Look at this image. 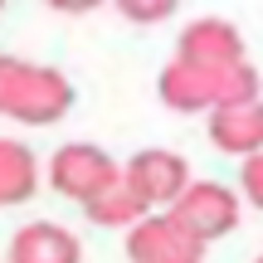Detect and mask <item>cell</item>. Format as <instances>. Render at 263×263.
<instances>
[{
	"mask_svg": "<svg viewBox=\"0 0 263 263\" xmlns=\"http://www.w3.org/2000/svg\"><path fill=\"white\" fill-rule=\"evenodd\" d=\"M171 215L210 249L215 239H224V234L239 229V195L229 185H219V180H190V185L180 190V200L171 205Z\"/></svg>",
	"mask_w": 263,
	"mask_h": 263,
	"instance_id": "obj_4",
	"label": "cell"
},
{
	"mask_svg": "<svg viewBox=\"0 0 263 263\" xmlns=\"http://www.w3.org/2000/svg\"><path fill=\"white\" fill-rule=\"evenodd\" d=\"M83 215L93 219L98 229H132L141 215H151V210L141 205V195L127 185V180H117V185H107L103 195H93V200H88V205H83Z\"/></svg>",
	"mask_w": 263,
	"mask_h": 263,
	"instance_id": "obj_9",
	"label": "cell"
},
{
	"mask_svg": "<svg viewBox=\"0 0 263 263\" xmlns=\"http://www.w3.org/2000/svg\"><path fill=\"white\" fill-rule=\"evenodd\" d=\"M5 263H83V244L73 229L54 224V219H34V224L15 229Z\"/></svg>",
	"mask_w": 263,
	"mask_h": 263,
	"instance_id": "obj_7",
	"label": "cell"
},
{
	"mask_svg": "<svg viewBox=\"0 0 263 263\" xmlns=\"http://www.w3.org/2000/svg\"><path fill=\"white\" fill-rule=\"evenodd\" d=\"M44 176H49V185H54L64 200L88 205L93 195H103L107 185L122 180V161H112L103 146H93V141H68V146H59L54 156H49Z\"/></svg>",
	"mask_w": 263,
	"mask_h": 263,
	"instance_id": "obj_3",
	"label": "cell"
},
{
	"mask_svg": "<svg viewBox=\"0 0 263 263\" xmlns=\"http://www.w3.org/2000/svg\"><path fill=\"white\" fill-rule=\"evenodd\" d=\"M210 141L224 156H258L263 151V98H239V103L210 107Z\"/></svg>",
	"mask_w": 263,
	"mask_h": 263,
	"instance_id": "obj_6",
	"label": "cell"
},
{
	"mask_svg": "<svg viewBox=\"0 0 263 263\" xmlns=\"http://www.w3.org/2000/svg\"><path fill=\"white\" fill-rule=\"evenodd\" d=\"M156 93L171 112H210V107L258 98V68L229 20H190L176 39V59L161 68Z\"/></svg>",
	"mask_w": 263,
	"mask_h": 263,
	"instance_id": "obj_1",
	"label": "cell"
},
{
	"mask_svg": "<svg viewBox=\"0 0 263 263\" xmlns=\"http://www.w3.org/2000/svg\"><path fill=\"white\" fill-rule=\"evenodd\" d=\"M258 263H263V254H258Z\"/></svg>",
	"mask_w": 263,
	"mask_h": 263,
	"instance_id": "obj_14",
	"label": "cell"
},
{
	"mask_svg": "<svg viewBox=\"0 0 263 263\" xmlns=\"http://www.w3.org/2000/svg\"><path fill=\"white\" fill-rule=\"evenodd\" d=\"M49 10H59V15H88V10L107 5V0H44Z\"/></svg>",
	"mask_w": 263,
	"mask_h": 263,
	"instance_id": "obj_12",
	"label": "cell"
},
{
	"mask_svg": "<svg viewBox=\"0 0 263 263\" xmlns=\"http://www.w3.org/2000/svg\"><path fill=\"white\" fill-rule=\"evenodd\" d=\"M122 180L141 195L146 210H171L180 200V190L190 185V161L180 151H166V146H146L137 151L132 161H122Z\"/></svg>",
	"mask_w": 263,
	"mask_h": 263,
	"instance_id": "obj_5",
	"label": "cell"
},
{
	"mask_svg": "<svg viewBox=\"0 0 263 263\" xmlns=\"http://www.w3.org/2000/svg\"><path fill=\"white\" fill-rule=\"evenodd\" d=\"M39 190V161L25 141L0 137V210L25 205L29 195Z\"/></svg>",
	"mask_w": 263,
	"mask_h": 263,
	"instance_id": "obj_8",
	"label": "cell"
},
{
	"mask_svg": "<svg viewBox=\"0 0 263 263\" xmlns=\"http://www.w3.org/2000/svg\"><path fill=\"white\" fill-rule=\"evenodd\" d=\"M73 83L54 64H29V59L0 54V117L25 127H54L73 107Z\"/></svg>",
	"mask_w": 263,
	"mask_h": 263,
	"instance_id": "obj_2",
	"label": "cell"
},
{
	"mask_svg": "<svg viewBox=\"0 0 263 263\" xmlns=\"http://www.w3.org/2000/svg\"><path fill=\"white\" fill-rule=\"evenodd\" d=\"M0 10H5V0H0Z\"/></svg>",
	"mask_w": 263,
	"mask_h": 263,
	"instance_id": "obj_13",
	"label": "cell"
},
{
	"mask_svg": "<svg viewBox=\"0 0 263 263\" xmlns=\"http://www.w3.org/2000/svg\"><path fill=\"white\" fill-rule=\"evenodd\" d=\"M239 190H244V200L254 210H263V151L258 156H244V166H239Z\"/></svg>",
	"mask_w": 263,
	"mask_h": 263,
	"instance_id": "obj_11",
	"label": "cell"
},
{
	"mask_svg": "<svg viewBox=\"0 0 263 263\" xmlns=\"http://www.w3.org/2000/svg\"><path fill=\"white\" fill-rule=\"evenodd\" d=\"M117 15L132 20V25H166L171 15L180 10V0H112Z\"/></svg>",
	"mask_w": 263,
	"mask_h": 263,
	"instance_id": "obj_10",
	"label": "cell"
}]
</instances>
